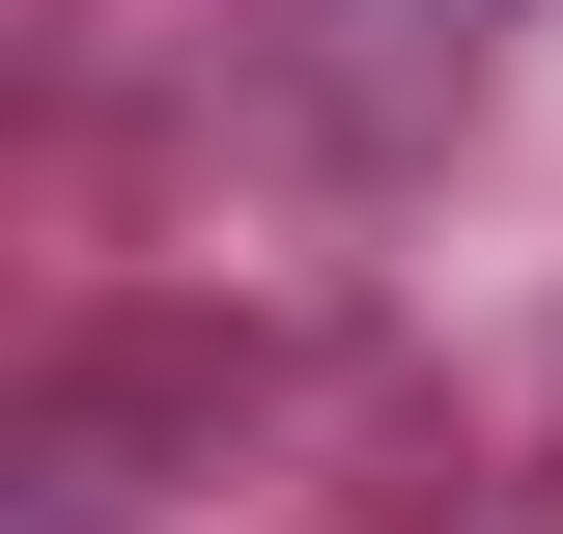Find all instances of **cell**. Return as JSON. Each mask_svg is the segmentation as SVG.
Masks as SVG:
<instances>
[]
</instances>
